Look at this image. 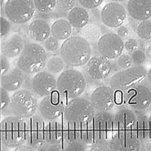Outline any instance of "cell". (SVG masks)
I'll list each match as a JSON object with an SVG mask.
<instances>
[{
    "instance_id": "6da1fadb",
    "label": "cell",
    "mask_w": 151,
    "mask_h": 151,
    "mask_svg": "<svg viewBox=\"0 0 151 151\" xmlns=\"http://www.w3.org/2000/svg\"><path fill=\"white\" fill-rule=\"evenodd\" d=\"M60 55L66 66L70 68L83 67L91 57V47L85 38L73 36L60 45Z\"/></svg>"
},
{
    "instance_id": "7a4b0ae2",
    "label": "cell",
    "mask_w": 151,
    "mask_h": 151,
    "mask_svg": "<svg viewBox=\"0 0 151 151\" xmlns=\"http://www.w3.org/2000/svg\"><path fill=\"white\" fill-rule=\"evenodd\" d=\"M47 60L46 51L40 44L28 42L18 56L17 67L25 75L33 76L45 69Z\"/></svg>"
},
{
    "instance_id": "3957f363",
    "label": "cell",
    "mask_w": 151,
    "mask_h": 151,
    "mask_svg": "<svg viewBox=\"0 0 151 151\" xmlns=\"http://www.w3.org/2000/svg\"><path fill=\"white\" fill-rule=\"evenodd\" d=\"M87 82L84 74L70 68L60 73L57 79L56 91L66 101L79 98L85 92Z\"/></svg>"
},
{
    "instance_id": "277c9868",
    "label": "cell",
    "mask_w": 151,
    "mask_h": 151,
    "mask_svg": "<svg viewBox=\"0 0 151 151\" xmlns=\"http://www.w3.org/2000/svg\"><path fill=\"white\" fill-rule=\"evenodd\" d=\"M0 143L8 148H16L26 143V120L8 116L0 121Z\"/></svg>"
},
{
    "instance_id": "5b68a950",
    "label": "cell",
    "mask_w": 151,
    "mask_h": 151,
    "mask_svg": "<svg viewBox=\"0 0 151 151\" xmlns=\"http://www.w3.org/2000/svg\"><path fill=\"white\" fill-rule=\"evenodd\" d=\"M38 107V98L33 91L21 88L11 96V104L8 110L10 116L27 120L36 115Z\"/></svg>"
},
{
    "instance_id": "8992f818",
    "label": "cell",
    "mask_w": 151,
    "mask_h": 151,
    "mask_svg": "<svg viewBox=\"0 0 151 151\" xmlns=\"http://www.w3.org/2000/svg\"><path fill=\"white\" fill-rule=\"evenodd\" d=\"M147 70L144 66H132L116 72L109 80V86L115 91L125 92L136 85L143 84L147 79Z\"/></svg>"
},
{
    "instance_id": "52a82bcc",
    "label": "cell",
    "mask_w": 151,
    "mask_h": 151,
    "mask_svg": "<svg viewBox=\"0 0 151 151\" xmlns=\"http://www.w3.org/2000/svg\"><path fill=\"white\" fill-rule=\"evenodd\" d=\"M94 114L95 110L89 100L79 97L67 102L63 116L67 122L83 124L91 122Z\"/></svg>"
},
{
    "instance_id": "ba28073f",
    "label": "cell",
    "mask_w": 151,
    "mask_h": 151,
    "mask_svg": "<svg viewBox=\"0 0 151 151\" xmlns=\"http://www.w3.org/2000/svg\"><path fill=\"white\" fill-rule=\"evenodd\" d=\"M3 14L11 23L26 24L36 14L34 2L33 0H8L4 5Z\"/></svg>"
},
{
    "instance_id": "9c48e42d",
    "label": "cell",
    "mask_w": 151,
    "mask_h": 151,
    "mask_svg": "<svg viewBox=\"0 0 151 151\" xmlns=\"http://www.w3.org/2000/svg\"><path fill=\"white\" fill-rule=\"evenodd\" d=\"M123 107L134 112H145L150 106L151 92L145 84L133 86L122 94Z\"/></svg>"
},
{
    "instance_id": "30bf717a",
    "label": "cell",
    "mask_w": 151,
    "mask_h": 151,
    "mask_svg": "<svg viewBox=\"0 0 151 151\" xmlns=\"http://www.w3.org/2000/svg\"><path fill=\"white\" fill-rule=\"evenodd\" d=\"M114 113L111 112H95L91 119L94 132V144L109 141L114 134Z\"/></svg>"
},
{
    "instance_id": "8fae6325",
    "label": "cell",
    "mask_w": 151,
    "mask_h": 151,
    "mask_svg": "<svg viewBox=\"0 0 151 151\" xmlns=\"http://www.w3.org/2000/svg\"><path fill=\"white\" fill-rule=\"evenodd\" d=\"M67 102V101L62 98L57 91L43 98L38 107L40 116L44 120H58L64 114Z\"/></svg>"
},
{
    "instance_id": "7c38bea8",
    "label": "cell",
    "mask_w": 151,
    "mask_h": 151,
    "mask_svg": "<svg viewBox=\"0 0 151 151\" xmlns=\"http://www.w3.org/2000/svg\"><path fill=\"white\" fill-rule=\"evenodd\" d=\"M64 144L73 141H80L91 145L94 144V132L91 122L86 123H70L64 121Z\"/></svg>"
},
{
    "instance_id": "4fadbf2b",
    "label": "cell",
    "mask_w": 151,
    "mask_h": 151,
    "mask_svg": "<svg viewBox=\"0 0 151 151\" xmlns=\"http://www.w3.org/2000/svg\"><path fill=\"white\" fill-rule=\"evenodd\" d=\"M100 55L107 60H116L124 52V41L116 33L102 35L97 43Z\"/></svg>"
},
{
    "instance_id": "5bb4252c",
    "label": "cell",
    "mask_w": 151,
    "mask_h": 151,
    "mask_svg": "<svg viewBox=\"0 0 151 151\" xmlns=\"http://www.w3.org/2000/svg\"><path fill=\"white\" fill-rule=\"evenodd\" d=\"M113 64L110 60L100 55L91 57L83 67L85 74L91 80L104 81L109 77L113 71Z\"/></svg>"
},
{
    "instance_id": "9a60e30c",
    "label": "cell",
    "mask_w": 151,
    "mask_h": 151,
    "mask_svg": "<svg viewBox=\"0 0 151 151\" xmlns=\"http://www.w3.org/2000/svg\"><path fill=\"white\" fill-rule=\"evenodd\" d=\"M100 18L106 27L117 29L126 21L127 12L122 4L110 2L105 4L101 9Z\"/></svg>"
},
{
    "instance_id": "2e32d148",
    "label": "cell",
    "mask_w": 151,
    "mask_h": 151,
    "mask_svg": "<svg viewBox=\"0 0 151 151\" xmlns=\"http://www.w3.org/2000/svg\"><path fill=\"white\" fill-rule=\"evenodd\" d=\"M46 122L39 115H34L26 120V143L38 149L45 143V129Z\"/></svg>"
},
{
    "instance_id": "e0dca14e",
    "label": "cell",
    "mask_w": 151,
    "mask_h": 151,
    "mask_svg": "<svg viewBox=\"0 0 151 151\" xmlns=\"http://www.w3.org/2000/svg\"><path fill=\"white\" fill-rule=\"evenodd\" d=\"M90 102L95 112H110L115 104V91L109 86H100L94 88Z\"/></svg>"
},
{
    "instance_id": "ac0fdd59",
    "label": "cell",
    "mask_w": 151,
    "mask_h": 151,
    "mask_svg": "<svg viewBox=\"0 0 151 151\" xmlns=\"http://www.w3.org/2000/svg\"><path fill=\"white\" fill-rule=\"evenodd\" d=\"M110 151H141L142 145L132 131L116 132L109 141Z\"/></svg>"
},
{
    "instance_id": "d6986e66",
    "label": "cell",
    "mask_w": 151,
    "mask_h": 151,
    "mask_svg": "<svg viewBox=\"0 0 151 151\" xmlns=\"http://www.w3.org/2000/svg\"><path fill=\"white\" fill-rule=\"evenodd\" d=\"M57 89V79L45 70H42L32 77V91L36 97H45L52 94Z\"/></svg>"
},
{
    "instance_id": "ffe728a7",
    "label": "cell",
    "mask_w": 151,
    "mask_h": 151,
    "mask_svg": "<svg viewBox=\"0 0 151 151\" xmlns=\"http://www.w3.org/2000/svg\"><path fill=\"white\" fill-rule=\"evenodd\" d=\"M25 44L21 35L17 33L8 35L1 42L0 53L6 58H13L21 55Z\"/></svg>"
},
{
    "instance_id": "44dd1931",
    "label": "cell",
    "mask_w": 151,
    "mask_h": 151,
    "mask_svg": "<svg viewBox=\"0 0 151 151\" xmlns=\"http://www.w3.org/2000/svg\"><path fill=\"white\" fill-rule=\"evenodd\" d=\"M25 74L17 67L11 68L0 77V87L8 92H15L22 88Z\"/></svg>"
},
{
    "instance_id": "7402d4cb",
    "label": "cell",
    "mask_w": 151,
    "mask_h": 151,
    "mask_svg": "<svg viewBox=\"0 0 151 151\" xmlns=\"http://www.w3.org/2000/svg\"><path fill=\"white\" fill-rule=\"evenodd\" d=\"M126 12L134 21L141 22L150 20L151 17V0H129Z\"/></svg>"
},
{
    "instance_id": "603a6c76",
    "label": "cell",
    "mask_w": 151,
    "mask_h": 151,
    "mask_svg": "<svg viewBox=\"0 0 151 151\" xmlns=\"http://www.w3.org/2000/svg\"><path fill=\"white\" fill-rule=\"evenodd\" d=\"M136 122L131 131L141 143L142 147L150 141V119L144 112H134Z\"/></svg>"
},
{
    "instance_id": "cb8c5ba5",
    "label": "cell",
    "mask_w": 151,
    "mask_h": 151,
    "mask_svg": "<svg viewBox=\"0 0 151 151\" xmlns=\"http://www.w3.org/2000/svg\"><path fill=\"white\" fill-rule=\"evenodd\" d=\"M136 122V115L133 110L122 107L114 114V132L131 131Z\"/></svg>"
},
{
    "instance_id": "d4e9b609",
    "label": "cell",
    "mask_w": 151,
    "mask_h": 151,
    "mask_svg": "<svg viewBox=\"0 0 151 151\" xmlns=\"http://www.w3.org/2000/svg\"><path fill=\"white\" fill-rule=\"evenodd\" d=\"M29 37L37 42H44L51 36V26L44 19H35L31 21L27 28Z\"/></svg>"
},
{
    "instance_id": "484cf974",
    "label": "cell",
    "mask_w": 151,
    "mask_h": 151,
    "mask_svg": "<svg viewBox=\"0 0 151 151\" xmlns=\"http://www.w3.org/2000/svg\"><path fill=\"white\" fill-rule=\"evenodd\" d=\"M45 140L48 144H64V122L48 121L45 124Z\"/></svg>"
},
{
    "instance_id": "4316f807",
    "label": "cell",
    "mask_w": 151,
    "mask_h": 151,
    "mask_svg": "<svg viewBox=\"0 0 151 151\" xmlns=\"http://www.w3.org/2000/svg\"><path fill=\"white\" fill-rule=\"evenodd\" d=\"M67 21L71 27L76 29H82L87 26L90 21L89 13L80 5L71 9L67 14Z\"/></svg>"
},
{
    "instance_id": "83f0119b",
    "label": "cell",
    "mask_w": 151,
    "mask_h": 151,
    "mask_svg": "<svg viewBox=\"0 0 151 151\" xmlns=\"http://www.w3.org/2000/svg\"><path fill=\"white\" fill-rule=\"evenodd\" d=\"M73 27L67 19L55 20L51 26V35L58 41H65L72 35Z\"/></svg>"
},
{
    "instance_id": "f1b7e54d",
    "label": "cell",
    "mask_w": 151,
    "mask_h": 151,
    "mask_svg": "<svg viewBox=\"0 0 151 151\" xmlns=\"http://www.w3.org/2000/svg\"><path fill=\"white\" fill-rule=\"evenodd\" d=\"M66 67L65 63L60 56H53L47 60L45 71L55 76L64 71Z\"/></svg>"
},
{
    "instance_id": "f546056e",
    "label": "cell",
    "mask_w": 151,
    "mask_h": 151,
    "mask_svg": "<svg viewBox=\"0 0 151 151\" xmlns=\"http://www.w3.org/2000/svg\"><path fill=\"white\" fill-rule=\"evenodd\" d=\"M137 36L143 40H150L151 38V21L150 20L139 22L135 29Z\"/></svg>"
},
{
    "instance_id": "4dcf8cb0",
    "label": "cell",
    "mask_w": 151,
    "mask_h": 151,
    "mask_svg": "<svg viewBox=\"0 0 151 151\" xmlns=\"http://www.w3.org/2000/svg\"><path fill=\"white\" fill-rule=\"evenodd\" d=\"M34 6L36 12L47 14L52 12L54 9H56V0H48V1H40L35 0Z\"/></svg>"
},
{
    "instance_id": "1f68e13d",
    "label": "cell",
    "mask_w": 151,
    "mask_h": 151,
    "mask_svg": "<svg viewBox=\"0 0 151 151\" xmlns=\"http://www.w3.org/2000/svg\"><path fill=\"white\" fill-rule=\"evenodd\" d=\"M130 57L134 66H144L147 60L145 52L139 48L131 53Z\"/></svg>"
},
{
    "instance_id": "d6a6232c",
    "label": "cell",
    "mask_w": 151,
    "mask_h": 151,
    "mask_svg": "<svg viewBox=\"0 0 151 151\" xmlns=\"http://www.w3.org/2000/svg\"><path fill=\"white\" fill-rule=\"evenodd\" d=\"M116 64L118 67L119 71L126 70L134 66L131 59L130 55L129 54H122L118 58L116 59Z\"/></svg>"
},
{
    "instance_id": "836d02e7",
    "label": "cell",
    "mask_w": 151,
    "mask_h": 151,
    "mask_svg": "<svg viewBox=\"0 0 151 151\" xmlns=\"http://www.w3.org/2000/svg\"><path fill=\"white\" fill-rule=\"evenodd\" d=\"M11 104L9 93L0 87V114L7 111Z\"/></svg>"
},
{
    "instance_id": "e575fe53",
    "label": "cell",
    "mask_w": 151,
    "mask_h": 151,
    "mask_svg": "<svg viewBox=\"0 0 151 151\" xmlns=\"http://www.w3.org/2000/svg\"><path fill=\"white\" fill-rule=\"evenodd\" d=\"M79 5L77 1H74V0H71V1H68V0H58L56 1V8L58 9L59 11L62 12V13H65V12H68L73 9L74 7Z\"/></svg>"
},
{
    "instance_id": "d590c367",
    "label": "cell",
    "mask_w": 151,
    "mask_h": 151,
    "mask_svg": "<svg viewBox=\"0 0 151 151\" xmlns=\"http://www.w3.org/2000/svg\"><path fill=\"white\" fill-rule=\"evenodd\" d=\"M12 29V23L5 16L0 14V39L9 35Z\"/></svg>"
},
{
    "instance_id": "8d00e7d4",
    "label": "cell",
    "mask_w": 151,
    "mask_h": 151,
    "mask_svg": "<svg viewBox=\"0 0 151 151\" xmlns=\"http://www.w3.org/2000/svg\"><path fill=\"white\" fill-rule=\"evenodd\" d=\"M45 51L47 52H55L60 50V42L58 40H56L53 36H49V37L44 42V47Z\"/></svg>"
},
{
    "instance_id": "74e56055",
    "label": "cell",
    "mask_w": 151,
    "mask_h": 151,
    "mask_svg": "<svg viewBox=\"0 0 151 151\" xmlns=\"http://www.w3.org/2000/svg\"><path fill=\"white\" fill-rule=\"evenodd\" d=\"M88 145L80 141H73L64 144V151H87Z\"/></svg>"
},
{
    "instance_id": "f35d334b",
    "label": "cell",
    "mask_w": 151,
    "mask_h": 151,
    "mask_svg": "<svg viewBox=\"0 0 151 151\" xmlns=\"http://www.w3.org/2000/svg\"><path fill=\"white\" fill-rule=\"evenodd\" d=\"M36 150L37 151H64V144H48L45 142Z\"/></svg>"
},
{
    "instance_id": "ab89813d",
    "label": "cell",
    "mask_w": 151,
    "mask_h": 151,
    "mask_svg": "<svg viewBox=\"0 0 151 151\" xmlns=\"http://www.w3.org/2000/svg\"><path fill=\"white\" fill-rule=\"evenodd\" d=\"M79 5L84 8L85 9H89V10H94L97 9L103 3L102 0H83V1H79Z\"/></svg>"
},
{
    "instance_id": "60d3db41",
    "label": "cell",
    "mask_w": 151,
    "mask_h": 151,
    "mask_svg": "<svg viewBox=\"0 0 151 151\" xmlns=\"http://www.w3.org/2000/svg\"><path fill=\"white\" fill-rule=\"evenodd\" d=\"M138 42L135 38L130 37L124 42V49H125L129 53H132L135 50L138 49Z\"/></svg>"
},
{
    "instance_id": "b9f144b4",
    "label": "cell",
    "mask_w": 151,
    "mask_h": 151,
    "mask_svg": "<svg viewBox=\"0 0 151 151\" xmlns=\"http://www.w3.org/2000/svg\"><path fill=\"white\" fill-rule=\"evenodd\" d=\"M87 151H110L109 141L95 143L88 147Z\"/></svg>"
},
{
    "instance_id": "7bdbcfd3",
    "label": "cell",
    "mask_w": 151,
    "mask_h": 151,
    "mask_svg": "<svg viewBox=\"0 0 151 151\" xmlns=\"http://www.w3.org/2000/svg\"><path fill=\"white\" fill-rule=\"evenodd\" d=\"M10 69V63L8 58L0 55V77L9 72Z\"/></svg>"
},
{
    "instance_id": "ee69618b",
    "label": "cell",
    "mask_w": 151,
    "mask_h": 151,
    "mask_svg": "<svg viewBox=\"0 0 151 151\" xmlns=\"http://www.w3.org/2000/svg\"><path fill=\"white\" fill-rule=\"evenodd\" d=\"M116 34L123 40V39H127L130 36V29H129L127 26L122 25V26L117 28Z\"/></svg>"
},
{
    "instance_id": "f6af8a7d",
    "label": "cell",
    "mask_w": 151,
    "mask_h": 151,
    "mask_svg": "<svg viewBox=\"0 0 151 151\" xmlns=\"http://www.w3.org/2000/svg\"><path fill=\"white\" fill-rule=\"evenodd\" d=\"M32 77L33 76H31L25 75V79H24V84L22 86V88L32 91Z\"/></svg>"
},
{
    "instance_id": "bcb514c9",
    "label": "cell",
    "mask_w": 151,
    "mask_h": 151,
    "mask_svg": "<svg viewBox=\"0 0 151 151\" xmlns=\"http://www.w3.org/2000/svg\"><path fill=\"white\" fill-rule=\"evenodd\" d=\"M12 151H37V150L29 146L27 144H24L23 145L14 148V150Z\"/></svg>"
},
{
    "instance_id": "7dc6e473",
    "label": "cell",
    "mask_w": 151,
    "mask_h": 151,
    "mask_svg": "<svg viewBox=\"0 0 151 151\" xmlns=\"http://www.w3.org/2000/svg\"><path fill=\"white\" fill-rule=\"evenodd\" d=\"M150 49H151V48H150V46H148V48H147V50L146 51H145V54H146V56H147V58L148 59H150Z\"/></svg>"
},
{
    "instance_id": "c3c4849f",
    "label": "cell",
    "mask_w": 151,
    "mask_h": 151,
    "mask_svg": "<svg viewBox=\"0 0 151 151\" xmlns=\"http://www.w3.org/2000/svg\"><path fill=\"white\" fill-rule=\"evenodd\" d=\"M5 2H6V1H2V0H0V11L2 12H3L4 5H5Z\"/></svg>"
},
{
    "instance_id": "681fc988",
    "label": "cell",
    "mask_w": 151,
    "mask_h": 151,
    "mask_svg": "<svg viewBox=\"0 0 151 151\" xmlns=\"http://www.w3.org/2000/svg\"><path fill=\"white\" fill-rule=\"evenodd\" d=\"M0 151H9V150H8V147H5L4 146H0Z\"/></svg>"
},
{
    "instance_id": "f907efd6",
    "label": "cell",
    "mask_w": 151,
    "mask_h": 151,
    "mask_svg": "<svg viewBox=\"0 0 151 151\" xmlns=\"http://www.w3.org/2000/svg\"><path fill=\"white\" fill-rule=\"evenodd\" d=\"M0 146H1V143H0Z\"/></svg>"
}]
</instances>
